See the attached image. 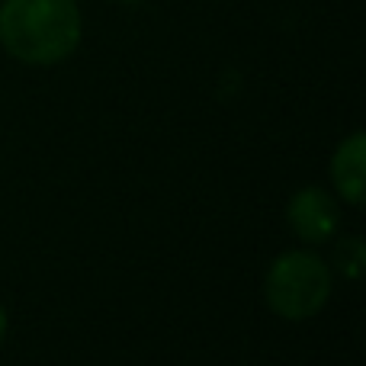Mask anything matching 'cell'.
<instances>
[{"instance_id":"obj_1","label":"cell","mask_w":366,"mask_h":366,"mask_svg":"<svg viewBox=\"0 0 366 366\" xmlns=\"http://www.w3.org/2000/svg\"><path fill=\"white\" fill-rule=\"evenodd\" d=\"M84 16L77 0H4L0 45L23 64L49 68L71 58L81 45Z\"/></svg>"},{"instance_id":"obj_2","label":"cell","mask_w":366,"mask_h":366,"mask_svg":"<svg viewBox=\"0 0 366 366\" xmlns=\"http://www.w3.org/2000/svg\"><path fill=\"white\" fill-rule=\"evenodd\" d=\"M331 267L312 251H286L264 277V299L286 322H305L318 315L331 299Z\"/></svg>"},{"instance_id":"obj_3","label":"cell","mask_w":366,"mask_h":366,"mask_svg":"<svg viewBox=\"0 0 366 366\" xmlns=\"http://www.w3.org/2000/svg\"><path fill=\"white\" fill-rule=\"evenodd\" d=\"M286 222H290L299 241L325 244V241L335 238L337 222H341L337 199L322 187H302L286 206Z\"/></svg>"},{"instance_id":"obj_4","label":"cell","mask_w":366,"mask_h":366,"mask_svg":"<svg viewBox=\"0 0 366 366\" xmlns=\"http://www.w3.org/2000/svg\"><path fill=\"white\" fill-rule=\"evenodd\" d=\"M331 180L341 193L344 202L363 206V187H366V135L354 132L335 148L331 158Z\"/></svg>"},{"instance_id":"obj_5","label":"cell","mask_w":366,"mask_h":366,"mask_svg":"<svg viewBox=\"0 0 366 366\" xmlns=\"http://www.w3.org/2000/svg\"><path fill=\"white\" fill-rule=\"evenodd\" d=\"M337 260H341V270L357 280L360 270H363V241L360 238L344 241V244L337 247Z\"/></svg>"},{"instance_id":"obj_6","label":"cell","mask_w":366,"mask_h":366,"mask_svg":"<svg viewBox=\"0 0 366 366\" xmlns=\"http://www.w3.org/2000/svg\"><path fill=\"white\" fill-rule=\"evenodd\" d=\"M4 337H6V309L0 305V344H4Z\"/></svg>"}]
</instances>
